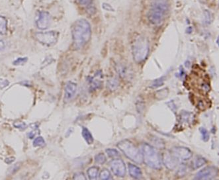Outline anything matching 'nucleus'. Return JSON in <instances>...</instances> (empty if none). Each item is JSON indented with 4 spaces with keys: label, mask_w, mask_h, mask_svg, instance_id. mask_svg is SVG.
Returning a JSON list of instances; mask_svg holds the SVG:
<instances>
[{
    "label": "nucleus",
    "mask_w": 219,
    "mask_h": 180,
    "mask_svg": "<svg viewBox=\"0 0 219 180\" xmlns=\"http://www.w3.org/2000/svg\"><path fill=\"white\" fill-rule=\"evenodd\" d=\"M15 160V158L14 157H9V158H8L5 159V162L8 163V164H11L13 162H14Z\"/></svg>",
    "instance_id": "f704fd0d"
},
{
    "label": "nucleus",
    "mask_w": 219,
    "mask_h": 180,
    "mask_svg": "<svg viewBox=\"0 0 219 180\" xmlns=\"http://www.w3.org/2000/svg\"><path fill=\"white\" fill-rule=\"evenodd\" d=\"M58 37L59 33L54 31L38 32L35 35L36 40L46 47H52L58 41Z\"/></svg>",
    "instance_id": "423d86ee"
},
{
    "label": "nucleus",
    "mask_w": 219,
    "mask_h": 180,
    "mask_svg": "<svg viewBox=\"0 0 219 180\" xmlns=\"http://www.w3.org/2000/svg\"><path fill=\"white\" fill-rule=\"evenodd\" d=\"M99 178L101 180H113L111 173L107 169H102V171L99 173Z\"/></svg>",
    "instance_id": "412c9836"
},
{
    "label": "nucleus",
    "mask_w": 219,
    "mask_h": 180,
    "mask_svg": "<svg viewBox=\"0 0 219 180\" xmlns=\"http://www.w3.org/2000/svg\"><path fill=\"white\" fill-rule=\"evenodd\" d=\"M8 31V21L4 16H0V36L6 34Z\"/></svg>",
    "instance_id": "6ab92c4d"
},
{
    "label": "nucleus",
    "mask_w": 219,
    "mask_h": 180,
    "mask_svg": "<svg viewBox=\"0 0 219 180\" xmlns=\"http://www.w3.org/2000/svg\"><path fill=\"white\" fill-rule=\"evenodd\" d=\"M45 141L42 136H38L33 141V146L35 147H41L44 146Z\"/></svg>",
    "instance_id": "bb28decb"
},
{
    "label": "nucleus",
    "mask_w": 219,
    "mask_h": 180,
    "mask_svg": "<svg viewBox=\"0 0 219 180\" xmlns=\"http://www.w3.org/2000/svg\"><path fill=\"white\" fill-rule=\"evenodd\" d=\"M77 84L72 81H68L64 88V99L66 101H70L75 97L77 92Z\"/></svg>",
    "instance_id": "f8f14e48"
},
{
    "label": "nucleus",
    "mask_w": 219,
    "mask_h": 180,
    "mask_svg": "<svg viewBox=\"0 0 219 180\" xmlns=\"http://www.w3.org/2000/svg\"><path fill=\"white\" fill-rule=\"evenodd\" d=\"M162 162L169 170H174L177 168L179 161L172 154L170 151L166 152L162 156Z\"/></svg>",
    "instance_id": "9b49d317"
},
{
    "label": "nucleus",
    "mask_w": 219,
    "mask_h": 180,
    "mask_svg": "<svg viewBox=\"0 0 219 180\" xmlns=\"http://www.w3.org/2000/svg\"><path fill=\"white\" fill-rule=\"evenodd\" d=\"M105 151H106V153L107 154V156L111 158L115 159V158H119L120 157L119 152L115 149L108 148L105 150Z\"/></svg>",
    "instance_id": "5701e85b"
},
{
    "label": "nucleus",
    "mask_w": 219,
    "mask_h": 180,
    "mask_svg": "<svg viewBox=\"0 0 219 180\" xmlns=\"http://www.w3.org/2000/svg\"><path fill=\"white\" fill-rule=\"evenodd\" d=\"M28 60L27 58H18L16 59V60L14 62L13 64L15 65V66H20V65H23L26 63H27Z\"/></svg>",
    "instance_id": "c756f323"
},
{
    "label": "nucleus",
    "mask_w": 219,
    "mask_h": 180,
    "mask_svg": "<svg viewBox=\"0 0 219 180\" xmlns=\"http://www.w3.org/2000/svg\"><path fill=\"white\" fill-rule=\"evenodd\" d=\"M141 153L143 162L147 166L155 169L162 168V158L153 146L148 143H142Z\"/></svg>",
    "instance_id": "7ed1b4c3"
},
{
    "label": "nucleus",
    "mask_w": 219,
    "mask_h": 180,
    "mask_svg": "<svg viewBox=\"0 0 219 180\" xmlns=\"http://www.w3.org/2000/svg\"><path fill=\"white\" fill-rule=\"evenodd\" d=\"M169 11V5L166 0H156L152 4L148 13V19L154 25H161L165 20Z\"/></svg>",
    "instance_id": "f03ea898"
},
{
    "label": "nucleus",
    "mask_w": 219,
    "mask_h": 180,
    "mask_svg": "<svg viewBox=\"0 0 219 180\" xmlns=\"http://www.w3.org/2000/svg\"><path fill=\"white\" fill-rule=\"evenodd\" d=\"M73 180H87V178L83 172H78L74 174Z\"/></svg>",
    "instance_id": "7c9ffc66"
},
{
    "label": "nucleus",
    "mask_w": 219,
    "mask_h": 180,
    "mask_svg": "<svg viewBox=\"0 0 219 180\" xmlns=\"http://www.w3.org/2000/svg\"><path fill=\"white\" fill-rule=\"evenodd\" d=\"M78 3L81 5L86 7L87 9L93 8L92 6V0H77Z\"/></svg>",
    "instance_id": "cd10ccee"
},
{
    "label": "nucleus",
    "mask_w": 219,
    "mask_h": 180,
    "mask_svg": "<svg viewBox=\"0 0 219 180\" xmlns=\"http://www.w3.org/2000/svg\"><path fill=\"white\" fill-rule=\"evenodd\" d=\"M129 172L130 175L134 179H140L141 178L142 173L141 169L137 166L132 164V163H129Z\"/></svg>",
    "instance_id": "2eb2a0df"
},
{
    "label": "nucleus",
    "mask_w": 219,
    "mask_h": 180,
    "mask_svg": "<svg viewBox=\"0 0 219 180\" xmlns=\"http://www.w3.org/2000/svg\"><path fill=\"white\" fill-rule=\"evenodd\" d=\"M170 152L179 162H185L191 159L193 153L190 149L184 146H175L170 150Z\"/></svg>",
    "instance_id": "6e6552de"
},
{
    "label": "nucleus",
    "mask_w": 219,
    "mask_h": 180,
    "mask_svg": "<svg viewBox=\"0 0 219 180\" xmlns=\"http://www.w3.org/2000/svg\"><path fill=\"white\" fill-rule=\"evenodd\" d=\"M117 70L119 75L123 79H129L131 75L129 68L124 64L119 65Z\"/></svg>",
    "instance_id": "dca6fc26"
},
{
    "label": "nucleus",
    "mask_w": 219,
    "mask_h": 180,
    "mask_svg": "<svg viewBox=\"0 0 219 180\" xmlns=\"http://www.w3.org/2000/svg\"><path fill=\"white\" fill-rule=\"evenodd\" d=\"M89 83L91 89L94 90L99 89L101 86V81L99 80H98V78H96V77L91 78V80H89Z\"/></svg>",
    "instance_id": "4be33fe9"
},
{
    "label": "nucleus",
    "mask_w": 219,
    "mask_h": 180,
    "mask_svg": "<svg viewBox=\"0 0 219 180\" xmlns=\"http://www.w3.org/2000/svg\"><path fill=\"white\" fill-rule=\"evenodd\" d=\"M207 163V160L205 158L200 156H197L195 157L193 160H192L191 163V168L193 169V170L197 169L205 165Z\"/></svg>",
    "instance_id": "4468645a"
},
{
    "label": "nucleus",
    "mask_w": 219,
    "mask_h": 180,
    "mask_svg": "<svg viewBox=\"0 0 219 180\" xmlns=\"http://www.w3.org/2000/svg\"><path fill=\"white\" fill-rule=\"evenodd\" d=\"M218 169L215 166H208L200 170L193 180H210L217 176Z\"/></svg>",
    "instance_id": "0eeeda50"
},
{
    "label": "nucleus",
    "mask_w": 219,
    "mask_h": 180,
    "mask_svg": "<svg viewBox=\"0 0 219 180\" xmlns=\"http://www.w3.org/2000/svg\"><path fill=\"white\" fill-rule=\"evenodd\" d=\"M51 23V17L47 11H40L37 16L36 25L41 30H45L48 29Z\"/></svg>",
    "instance_id": "9d476101"
},
{
    "label": "nucleus",
    "mask_w": 219,
    "mask_h": 180,
    "mask_svg": "<svg viewBox=\"0 0 219 180\" xmlns=\"http://www.w3.org/2000/svg\"><path fill=\"white\" fill-rule=\"evenodd\" d=\"M117 146L121 151L126 158L132 162L138 164L142 163V156L140 150L135 144L130 140L125 139L119 141L117 144Z\"/></svg>",
    "instance_id": "39448f33"
},
{
    "label": "nucleus",
    "mask_w": 219,
    "mask_h": 180,
    "mask_svg": "<svg viewBox=\"0 0 219 180\" xmlns=\"http://www.w3.org/2000/svg\"><path fill=\"white\" fill-rule=\"evenodd\" d=\"M163 78H159V79H156V80H154L153 81V83L151 85V87L152 88H157L160 86H162L163 84Z\"/></svg>",
    "instance_id": "c85d7f7f"
},
{
    "label": "nucleus",
    "mask_w": 219,
    "mask_h": 180,
    "mask_svg": "<svg viewBox=\"0 0 219 180\" xmlns=\"http://www.w3.org/2000/svg\"><path fill=\"white\" fill-rule=\"evenodd\" d=\"M95 161L98 164H104L107 161V158L103 153H99L95 156Z\"/></svg>",
    "instance_id": "b1692460"
},
{
    "label": "nucleus",
    "mask_w": 219,
    "mask_h": 180,
    "mask_svg": "<svg viewBox=\"0 0 219 180\" xmlns=\"http://www.w3.org/2000/svg\"><path fill=\"white\" fill-rule=\"evenodd\" d=\"M195 116L192 113L188 112V111H183L180 113L179 115V122L181 124L189 125H191L193 122L194 121Z\"/></svg>",
    "instance_id": "ddd939ff"
},
{
    "label": "nucleus",
    "mask_w": 219,
    "mask_h": 180,
    "mask_svg": "<svg viewBox=\"0 0 219 180\" xmlns=\"http://www.w3.org/2000/svg\"><path fill=\"white\" fill-rule=\"evenodd\" d=\"M186 169H187V168H186V166L185 165L180 166V167L179 168L178 171V175L181 176V177L185 175V173H186Z\"/></svg>",
    "instance_id": "473e14b6"
},
{
    "label": "nucleus",
    "mask_w": 219,
    "mask_h": 180,
    "mask_svg": "<svg viewBox=\"0 0 219 180\" xmlns=\"http://www.w3.org/2000/svg\"><path fill=\"white\" fill-rule=\"evenodd\" d=\"M14 126L16 127V128L21 129L23 130H24L27 128V125H26V124L23 122H19V121L15 122L14 123Z\"/></svg>",
    "instance_id": "72a5a7b5"
},
{
    "label": "nucleus",
    "mask_w": 219,
    "mask_h": 180,
    "mask_svg": "<svg viewBox=\"0 0 219 180\" xmlns=\"http://www.w3.org/2000/svg\"><path fill=\"white\" fill-rule=\"evenodd\" d=\"M117 85H118V82L115 80V79L111 80L108 82V86H109L111 90H115L117 87Z\"/></svg>",
    "instance_id": "2f4dec72"
},
{
    "label": "nucleus",
    "mask_w": 219,
    "mask_h": 180,
    "mask_svg": "<svg viewBox=\"0 0 219 180\" xmlns=\"http://www.w3.org/2000/svg\"><path fill=\"white\" fill-rule=\"evenodd\" d=\"M5 42L3 41L0 40V52L4 50V49L5 48Z\"/></svg>",
    "instance_id": "c9c22d12"
},
{
    "label": "nucleus",
    "mask_w": 219,
    "mask_h": 180,
    "mask_svg": "<svg viewBox=\"0 0 219 180\" xmlns=\"http://www.w3.org/2000/svg\"><path fill=\"white\" fill-rule=\"evenodd\" d=\"M132 52L136 63H140L144 61L149 52V42L146 37L140 35L135 37L132 44Z\"/></svg>",
    "instance_id": "20e7f679"
},
{
    "label": "nucleus",
    "mask_w": 219,
    "mask_h": 180,
    "mask_svg": "<svg viewBox=\"0 0 219 180\" xmlns=\"http://www.w3.org/2000/svg\"><path fill=\"white\" fill-rule=\"evenodd\" d=\"M87 175L90 180H99V169L98 167L92 166L87 169Z\"/></svg>",
    "instance_id": "f3484780"
},
{
    "label": "nucleus",
    "mask_w": 219,
    "mask_h": 180,
    "mask_svg": "<svg viewBox=\"0 0 219 180\" xmlns=\"http://www.w3.org/2000/svg\"><path fill=\"white\" fill-rule=\"evenodd\" d=\"M71 37L75 48L84 47L91 37V27L86 19H81L76 21L71 27Z\"/></svg>",
    "instance_id": "f257e3e1"
},
{
    "label": "nucleus",
    "mask_w": 219,
    "mask_h": 180,
    "mask_svg": "<svg viewBox=\"0 0 219 180\" xmlns=\"http://www.w3.org/2000/svg\"><path fill=\"white\" fill-rule=\"evenodd\" d=\"M110 168L114 174L119 178H124L126 173L125 162L120 158L111 160L110 162Z\"/></svg>",
    "instance_id": "1a4fd4ad"
},
{
    "label": "nucleus",
    "mask_w": 219,
    "mask_h": 180,
    "mask_svg": "<svg viewBox=\"0 0 219 180\" xmlns=\"http://www.w3.org/2000/svg\"><path fill=\"white\" fill-rule=\"evenodd\" d=\"M81 134H82V136L84 137V140H86V142L88 144V145H91V144H93V138L92 135H91V133H90L89 130H88L87 128H86V127H83Z\"/></svg>",
    "instance_id": "a211bd4d"
},
{
    "label": "nucleus",
    "mask_w": 219,
    "mask_h": 180,
    "mask_svg": "<svg viewBox=\"0 0 219 180\" xmlns=\"http://www.w3.org/2000/svg\"><path fill=\"white\" fill-rule=\"evenodd\" d=\"M199 130H200V133L201 135L202 140H203L204 142L208 141L209 134H208V130L205 128H204V127H201V128H200V129H199Z\"/></svg>",
    "instance_id": "a878e982"
},
{
    "label": "nucleus",
    "mask_w": 219,
    "mask_h": 180,
    "mask_svg": "<svg viewBox=\"0 0 219 180\" xmlns=\"http://www.w3.org/2000/svg\"><path fill=\"white\" fill-rule=\"evenodd\" d=\"M168 89H162L160 91H158L156 93V97L159 99H162L168 96Z\"/></svg>",
    "instance_id": "393cba45"
},
{
    "label": "nucleus",
    "mask_w": 219,
    "mask_h": 180,
    "mask_svg": "<svg viewBox=\"0 0 219 180\" xmlns=\"http://www.w3.org/2000/svg\"><path fill=\"white\" fill-rule=\"evenodd\" d=\"M151 142L154 145V147H156L160 149H164L165 148V144L164 142L163 141L162 139H160L158 137L153 136V138L151 139Z\"/></svg>",
    "instance_id": "aec40b11"
}]
</instances>
